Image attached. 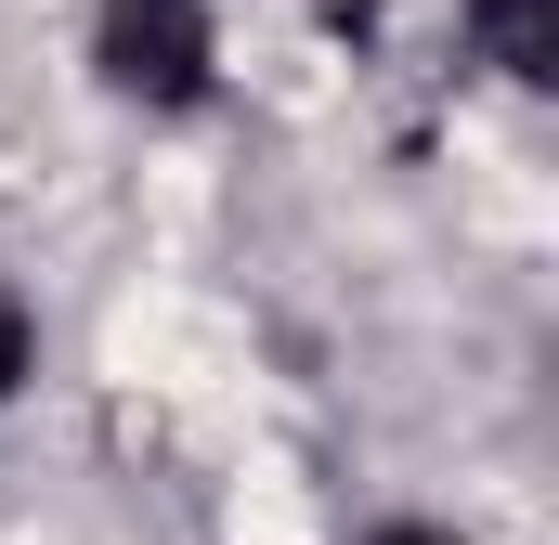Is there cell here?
I'll list each match as a JSON object with an SVG mask.
<instances>
[{"instance_id": "1", "label": "cell", "mask_w": 559, "mask_h": 545, "mask_svg": "<svg viewBox=\"0 0 559 545\" xmlns=\"http://www.w3.org/2000/svg\"><path fill=\"white\" fill-rule=\"evenodd\" d=\"M105 78L131 105H195L209 92V13L195 0H105Z\"/></svg>"}, {"instance_id": "2", "label": "cell", "mask_w": 559, "mask_h": 545, "mask_svg": "<svg viewBox=\"0 0 559 545\" xmlns=\"http://www.w3.org/2000/svg\"><path fill=\"white\" fill-rule=\"evenodd\" d=\"M468 13H481V39H495L508 78H534V92L559 78V0H468Z\"/></svg>"}, {"instance_id": "3", "label": "cell", "mask_w": 559, "mask_h": 545, "mask_svg": "<svg viewBox=\"0 0 559 545\" xmlns=\"http://www.w3.org/2000/svg\"><path fill=\"white\" fill-rule=\"evenodd\" d=\"M26 351H39V325H26V299L0 286V403H13V377H26Z\"/></svg>"}, {"instance_id": "4", "label": "cell", "mask_w": 559, "mask_h": 545, "mask_svg": "<svg viewBox=\"0 0 559 545\" xmlns=\"http://www.w3.org/2000/svg\"><path fill=\"white\" fill-rule=\"evenodd\" d=\"M312 13H325V26H365V13H378V0H312Z\"/></svg>"}, {"instance_id": "5", "label": "cell", "mask_w": 559, "mask_h": 545, "mask_svg": "<svg viewBox=\"0 0 559 545\" xmlns=\"http://www.w3.org/2000/svg\"><path fill=\"white\" fill-rule=\"evenodd\" d=\"M378 545H455V533H378Z\"/></svg>"}]
</instances>
